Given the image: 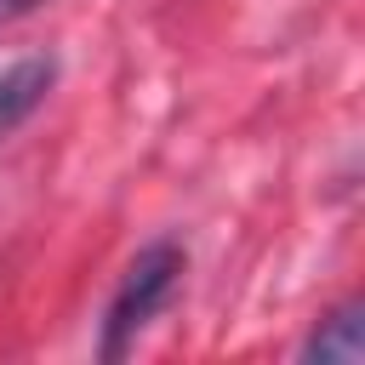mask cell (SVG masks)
Returning <instances> with one entry per match:
<instances>
[{
  "instance_id": "3957f363",
  "label": "cell",
  "mask_w": 365,
  "mask_h": 365,
  "mask_svg": "<svg viewBox=\"0 0 365 365\" xmlns=\"http://www.w3.org/2000/svg\"><path fill=\"white\" fill-rule=\"evenodd\" d=\"M359 354H365L359 302H342V308H331V314L314 325V336L302 342V359H336V365H359Z\"/></svg>"
},
{
  "instance_id": "277c9868",
  "label": "cell",
  "mask_w": 365,
  "mask_h": 365,
  "mask_svg": "<svg viewBox=\"0 0 365 365\" xmlns=\"http://www.w3.org/2000/svg\"><path fill=\"white\" fill-rule=\"evenodd\" d=\"M34 6H40V0H0V29H6V23H17V17H29Z\"/></svg>"
},
{
  "instance_id": "7a4b0ae2",
  "label": "cell",
  "mask_w": 365,
  "mask_h": 365,
  "mask_svg": "<svg viewBox=\"0 0 365 365\" xmlns=\"http://www.w3.org/2000/svg\"><path fill=\"white\" fill-rule=\"evenodd\" d=\"M57 80V63L51 57H23V63H6L0 68V137H11L51 91Z\"/></svg>"
},
{
  "instance_id": "6da1fadb",
  "label": "cell",
  "mask_w": 365,
  "mask_h": 365,
  "mask_svg": "<svg viewBox=\"0 0 365 365\" xmlns=\"http://www.w3.org/2000/svg\"><path fill=\"white\" fill-rule=\"evenodd\" d=\"M177 274H182V251L171 245V240H154V245H143L137 257H131V268H125V279H120V291H114V302H108V314H103V359H120L125 348H131V336L165 308V297L177 291Z\"/></svg>"
}]
</instances>
